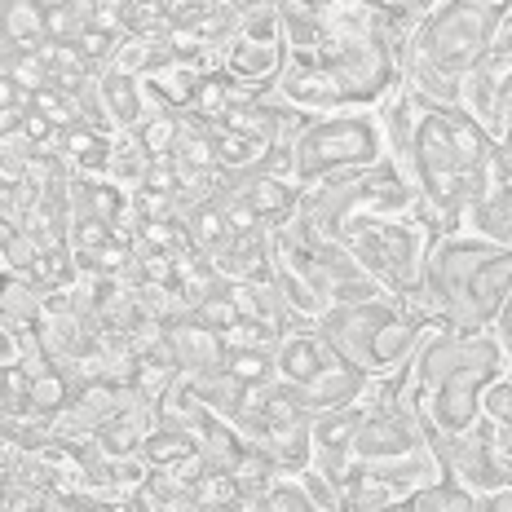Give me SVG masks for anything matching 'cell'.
Instances as JSON below:
<instances>
[{
    "label": "cell",
    "instance_id": "cell-1",
    "mask_svg": "<svg viewBox=\"0 0 512 512\" xmlns=\"http://www.w3.org/2000/svg\"><path fill=\"white\" fill-rule=\"evenodd\" d=\"M495 142L460 106H420L411 137V186L433 243L460 234L468 208L495 186Z\"/></svg>",
    "mask_w": 512,
    "mask_h": 512
},
{
    "label": "cell",
    "instance_id": "cell-2",
    "mask_svg": "<svg viewBox=\"0 0 512 512\" xmlns=\"http://www.w3.org/2000/svg\"><path fill=\"white\" fill-rule=\"evenodd\" d=\"M499 376H508V367L495 332H442L424 340L402 367V389L415 402L429 437H451L482 420V398Z\"/></svg>",
    "mask_w": 512,
    "mask_h": 512
},
{
    "label": "cell",
    "instance_id": "cell-3",
    "mask_svg": "<svg viewBox=\"0 0 512 512\" xmlns=\"http://www.w3.org/2000/svg\"><path fill=\"white\" fill-rule=\"evenodd\" d=\"M508 296H512V252L460 230L433 243L429 265H424V283L407 305L442 318L460 336H477L495 327Z\"/></svg>",
    "mask_w": 512,
    "mask_h": 512
},
{
    "label": "cell",
    "instance_id": "cell-4",
    "mask_svg": "<svg viewBox=\"0 0 512 512\" xmlns=\"http://www.w3.org/2000/svg\"><path fill=\"white\" fill-rule=\"evenodd\" d=\"M318 332L327 336V345L349 367H358L367 380H380L402 371L424 340L451 332V327L415 305L376 296V301H362V305H332L318 318Z\"/></svg>",
    "mask_w": 512,
    "mask_h": 512
},
{
    "label": "cell",
    "instance_id": "cell-5",
    "mask_svg": "<svg viewBox=\"0 0 512 512\" xmlns=\"http://www.w3.org/2000/svg\"><path fill=\"white\" fill-rule=\"evenodd\" d=\"M376 164H384L376 106H349V111L314 115L292 137V181L301 190L358 177Z\"/></svg>",
    "mask_w": 512,
    "mask_h": 512
},
{
    "label": "cell",
    "instance_id": "cell-6",
    "mask_svg": "<svg viewBox=\"0 0 512 512\" xmlns=\"http://www.w3.org/2000/svg\"><path fill=\"white\" fill-rule=\"evenodd\" d=\"M274 384L292 393L296 407L323 415L362 402L367 376L358 367H349L318 327H305V332H283L279 349H274Z\"/></svg>",
    "mask_w": 512,
    "mask_h": 512
},
{
    "label": "cell",
    "instance_id": "cell-7",
    "mask_svg": "<svg viewBox=\"0 0 512 512\" xmlns=\"http://www.w3.org/2000/svg\"><path fill=\"white\" fill-rule=\"evenodd\" d=\"M340 243H345L349 256L362 265V274L389 301L407 305L420 292L424 265H429V252H433V234L420 221V212L402 221H358V226L340 234Z\"/></svg>",
    "mask_w": 512,
    "mask_h": 512
},
{
    "label": "cell",
    "instance_id": "cell-8",
    "mask_svg": "<svg viewBox=\"0 0 512 512\" xmlns=\"http://www.w3.org/2000/svg\"><path fill=\"white\" fill-rule=\"evenodd\" d=\"M499 9H504V0H442V5L415 27L407 53L429 62L442 76L464 80L468 71L486 58L490 36H495V23H499Z\"/></svg>",
    "mask_w": 512,
    "mask_h": 512
},
{
    "label": "cell",
    "instance_id": "cell-9",
    "mask_svg": "<svg viewBox=\"0 0 512 512\" xmlns=\"http://www.w3.org/2000/svg\"><path fill=\"white\" fill-rule=\"evenodd\" d=\"M283 62H287L283 14H279V5H261V9L239 14V31H234L230 45L221 49L217 67L256 93H270L274 80H279V71H283Z\"/></svg>",
    "mask_w": 512,
    "mask_h": 512
},
{
    "label": "cell",
    "instance_id": "cell-10",
    "mask_svg": "<svg viewBox=\"0 0 512 512\" xmlns=\"http://www.w3.org/2000/svg\"><path fill=\"white\" fill-rule=\"evenodd\" d=\"M429 442H433L437 460H442V468H446V477L460 482L464 490H473V495H490V490H499V486H512L504 455H499L495 433H490L486 420H477L468 433H451V437L433 433Z\"/></svg>",
    "mask_w": 512,
    "mask_h": 512
},
{
    "label": "cell",
    "instance_id": "cell-11",
    "mask_svg": "<svg viewBox=\"0 0 512 512\" xmlns=\"http://www.w3.org/2000/svg\"><path fill=\"white\" fill-rule=\"evenodd\" d=\"M358 424H362V402L314 415V424H309V468H314V473H323L327 482L345 486V477L354 473Z\"/></svg>",
    "mask_w": 512,
    "mask_h": 512
},
{
    "label": "cell",
    "instance_id": "cell-12",
    "mask_svg": "<svg viewBox=\"0 0 512 512\" xmlns=\"http://www.w3.org/2000/svg\"><path fill=\"white\" fill-rule=\"evenodd\" d=\"M98 102H102L106 120H111V133H133L137 124H146L159 111L146 80L124 76V71H115V67L98 71Z\"/></svg>",
    "mask_w": 512,
    "mask_h": 512
},
{
    "label": "cell",
    "instance_id": "cell-13",
    "mask_svg": "<svg viewBox=\"0 0 512 512\" xmlns=\"http://www.w3.org/2000/svg\"><path fill=\"white\" fill-rule=\"evenodd\" d=\"M212 270L226 283H265L274 279V243H270V226H252L239 230L234 239L221 248V256L212 261Z\"/></svg>",
    "mask_w": 512,
    "mask_h": 512
},
{
    "label": "cell",
    "instance_id": "cell-14",
    "mask_svg": "<svg viewBox=\"0 0 512 512\" xmlns=\"http://www.w3.org/2000/svg\"><path fill=\"white\" fill-rule=\"evenodd\" d=\"M155 420H159V411L146 407L142 398H133L128 407H120L98 433H93V442H98V451L111 455V460H128V455H142V446H146V437H151Z\"/></svg>",
    "mask_w": 512,
    "mask_h": 512
},
{
    "label": "cell",
    "instance_id": "cell-15",
    "mask_svg": "<svg viewBox=\"0 0 512 512\" xmlns=\"http://www.w3.org/2000/svg\"><path fill=\"white\" fill-rule=\"evenodd\" d=\"M164 340H168V349H173V362H177L181 376H190V371H204V367H217V362L226 358L221 332H212V327H199L195 318L168 323L164 327Z\"/></svg>",
    "mask_w": 512,
    "mask_h": 512
},
{
    "label": "cell",
    "instance_id": "cell-16",
    "mask_svg": "<svg viewBox=\"0 0 512 512\" xmlns=\"http://www.w3.org/2000/svg\"><path fill=\"white\" fill-rule=\"evenodd\" d=\"M239 199L256 212V221L265 226H279L296 212V199H301V186H292L287 177H270V173H248L239 186Z\"/></svg>",
    "mask_w": 512,
    "mask_h": 512
},
{
    "label": "cell",
    "instance_id": "cell-17",
    "mask_svg": "<svg viewBox=\"0 0 512 512\" xmlns=\"http://www.w3.org/2000/svg\"><path fill=\"white\" fill-rule=\"evenodd\" d=\"M468 234L486 243H499L504 252H512V186L495 181L473 208H468V221H464Z\"/></svg>",
    "mask_w": 512,
    "mask_h": 512
},
{
    "label": "cell",
    "instance_id": "cell-18",
    "mask_svg": "<svg viewBox=\"0 0 512 512\" xmlns=\"http://www.w3.org/2000/svg\"><path fill=\"white\" fill-rule=\"evenodd\" d=\"M252 98H261V93L248 89V84H239L234 76H226L221 67H208L204 80H199V93H195V102H190L186 115H199V120L217 124L221 115H230L234 106H248Z\"/></svg>",
    "mask_w": 512,
    "mask_h": 512
},
{
    "label": "cell",
    "instance_id": "cell-19",
    "mask_svg": "<svg viewBox=\"0 0 512 512\" xmlns=\"http://www.w3.org/2000/svg\"><path fill=\"white\" fill-rule=\"evenodd\" d=\"M40 58H45L49 84L53 89H62V93H71V98H80V93L89 89V84L98 80V71H102V67H93L76 45H58V40H45V45H40Z\"/></svg>",
    "mask_w": 512,
    "mask_h": 512
},
{
    "label": "cell",
    "instance_id": "cell-20",
    "mask_svg": "<svg viewBox=\"0 0 512 512\" xmlns=\"http://www.w3.org/2000/svg\"><path fill=\"white\" fill-rule=\"evenodd\" d=\"M190 455H199V446H195V437H190V429H186V424L164 420V415H159L151 437H146V446H142V460L151 464V468H173V464H186Z\"/></svg>",
    "mask_w": 512,
    "mask_h": 512
},
{
    "label": "cell",
    "instance_id": "cell-21",
    "mask_svg": "<svg viewBox=\"0 0 512 512\" xmlns=\"http://www.w3.org/2000/svg\"><path fill=\"white\" fill-rule=\"evenodd\" d=\"M151 168V155L137 146L133 133H111V151H106V168H102V181H115L120 190H137Z\"/></svg>",
    "mask_w": 512,
    "mask_h": 512
},
{
    "label": "cell",
    "instance_id": "cell-22",
    "mask_svg": "<svg viewBox=\"0 0 512 512\" xmlns=\"http://www.w3.org/2000/svg\"><path fill=\"white\" fill-rule=\"evenodd\" d=\"M0 27L9 31V40H14L18 49H40L45 45V9L36 5V0H9L5 9H0Z\"/></svg>",
    "mask_w": 512,
    "mask_h": 512
},
{
    "label": "cell",
    "instance_id": "cell-23",
    "mask_svg": "<svg viewBox=\"0 0 512 512\" xmlns=\"http://www.w3.org/2000/svg\"><path fill=\"white\" fill-rule=\"evenodd\" d=\"M411 508L415 512H477V495L473 490H464L460 482H451V477H442V482L415 490Z\"/></svg>",
    "mask_w": 512,
    "mask_h": 512
},
{
    "label": "cell",
    "instance_id": "cell-24",
    "mask_svg": "<svg viewBox=\"0 0 512 512\" xmlns=\"http://www.w3.org/2000/svg\"><path fill=\"white\" fill-rule=\"evenodd\" d=\"M36 146L27 142V133L18 128V133L0 137V186H23L31 177V164H36Z\"/></svg>",
    "mask_w": 512,
    "mask_h": 512
},
{
    "label": "cell",
    "instance_id": "cell-25",
    "mask_svg": "<svg viewBox=\"0 0 512 512\" xmlns=\"http://www.w3.org/2000/svg\"><path fill=\"white\" fill-rule=\"evenodd\" d=\"M221 367H226L234 380L248 384V389L274 384V354H265V349H226Z\"/></svg>",
    "mask_w": 512,
    "mask_h": 512
},
{
    "label": "cell",
    "instance_id": "cell-26",
    "mask_svg": "<svg viewBox=\"0 0 512 512\" xmlns=\"http://www.w3.org/2000/svg\"><path fill=\"white\" fill-rule=\"evenodd\" d=\"M177 133H181V115L173 111H155L146 124H137L133 128V137H137V146H142L151 159H164V155H173V146H177Z\"/></svg>",
    "mask_w": 512,
    "mask_h": 512
},
{
    "label": "cell",
    "instance_id": "cell-27",
    "mask_svg": "<svg viewBox=\"0 0 512 512\" xmlns=\"http://www.w3.org/2000/svg\"><path fill=\"white\" fill-rule=\"evenodd\" d=\"M477 67H482L486 76H495V80L512 76V0H504V9H499L495 36H490V49H486V58L477 62Z\"/></svg>",
    "mask_w": 512,
    "mask_h": 512
},
{
    "label": "cell",
    "instance_id": "cell-28",
    "mask_svg": "<svg viewBox=\"0 0 512 512\" xmlns=\"http://www.w3.org/2000/svg\"><path fill=\"white\" fill-rule=\"evenodd\" d=\"M27 111L45 115L53 128H71V124H80V106H76V98H71V93H62V89H53V84H45L40 93H31Z\"/></svg>",
    "mask_w": 512,
    "mask_h": 512
},
{
    "label": "cell",
    "instance_id": "cell-29",
    "mask_svg": "<svg viewBox=\"0 0 512 512\" xmlns=\"http://www.w3.org/2000/svg\"><path fill=\"white\" fill-rule=\"evenodd\" d=\"M482 420L495 424V429H508V433H512V376H499V380L486 389V398H482Z\"/></svg>",
    "mask_w": 512,
    "mask_h": 512
},
{
    "label": "cell",
    "instance_id": "cell-30",
    "mask_svg": "<svg viewBox=\"0 0 512 512\" xmlns=\"http://www.w3.org/2000/svg\"><path fill=\"white\" fill-rule=\"evenodd\" d=\"M296 482H301V490L309 495V504H314L318 512H336V508H340V486H336V482H327L323 473L305 468V473H296Z\"/></svg>",
    "mask_w": 512,
    "mask_h": 512
},
{
    "label": "cell",
    "instance_id": "cell-31",
    "mask_svg": "<svg viewBox=\"0 0 512 512\" xmlns=\"http://www.w3.org/2000/svg\"><path fill=\"white\" fill-rule=\"evenodd\" d=\"M495 177L504 181V186H512V115H508L504 133L495 137Z\"/></svg>",
    "mask_w": 512,
    "mask_h": 512
},
{
    "label": "cell",
    "instance_id": "cell-32",
    "mask_svg": "<svg viewBox=\"0 0 512 512\" xmlns=\"http://www.w3.org/2000/svg\"><path fill=\"white\" fill-rule=\"evenodd\" d=\"M495 340H499V349H504V367H508V376H512V296H508V305L499 309V318H495Z\"/></svg>",
    "mask_w": 512,
    "mask_h": 512
},
{
    "label": "cell",
    "instance_id": "cell-33",
    "mask_svg": "<svg viewBox=\"0 0 512 512\" xmlns=\"http://www.w3.org/2000/svg\"><path fill=\"white\" fill-rule=\"evenodd\" d=\"M18 53H23V49H18L14 40H9V31H5V27H0V80H9V71H14Z\"/></svg>",
    "mask_w": 512,
    "mask_h": 512
},
{
    "label": "cell",
    "instance_id": "cell-34",
    "mask_svg": "<svg viewBox=\"0 0 512 512\" xmlns=\"http://www.w3.org/2000/svg\"><path fill=\"white\" fill-rule=\"evenodd\" d=\"M23 111H27V106H14V102H0V137L18 133V124H23Z\"/></svg>",
    "mask_w": 512,
    "mask_h": 512
},
{
    "label": "cell",
    "instance_id": "cell-35",
    "mask_svg": "<svg viewBox=\"0 0 512 512\" xmlns=\"http://www.w3.org/2000/svg\"><path fill=\"white\" fill-rule=\"evenodd\" d=\"M283 5L301 9V14H323V9H332V5H336V0H283Z\"/></svg>",
    "mask_w": 512,
    "mask_h": 512
},
{
    "label": "cell",
    "instance_id": "cell-36",
    "mask_svg": "<svg viewBox=\"0 0 512 512\" xmlns=\"http://www.w3.org/2000/svg\"><path fill=\"white\" fill-rule=\"evenodd\" d=\"M504 111H508V115H512V76H508V80H504Z\"/></svg>",
    "mask_w": 512,
    "mask_h": 512
},
{
    "label": "cell",
    "instance_id": "cell-37",
    "mask_svg": "<svg viewBox=\"0 0 512 512\" xmlns=\"http://www.w3.org/2000/svg\"><path fill=\"white\" fill-rule=\"evenodd\" d=\"M40 9H53V5H67V0H36Z\"/></svg>",
    "mask_w": 512,
    "mask_h": 512
},
{
    "label": "cell",
    "instance_id": "cell-38",
    "mask_svg": "<svg viewBox=\"0 0 512 512\" xmlns=\"http://www.w3.org/2000/svg\"><path fill=\"white\" fill-rule=\"evenodd\" d=\"M5 5H9V0H0V9H5Z\"/></svg>",
    "mask_w": 512,
    "mask_h": 512
}]
</instances>
